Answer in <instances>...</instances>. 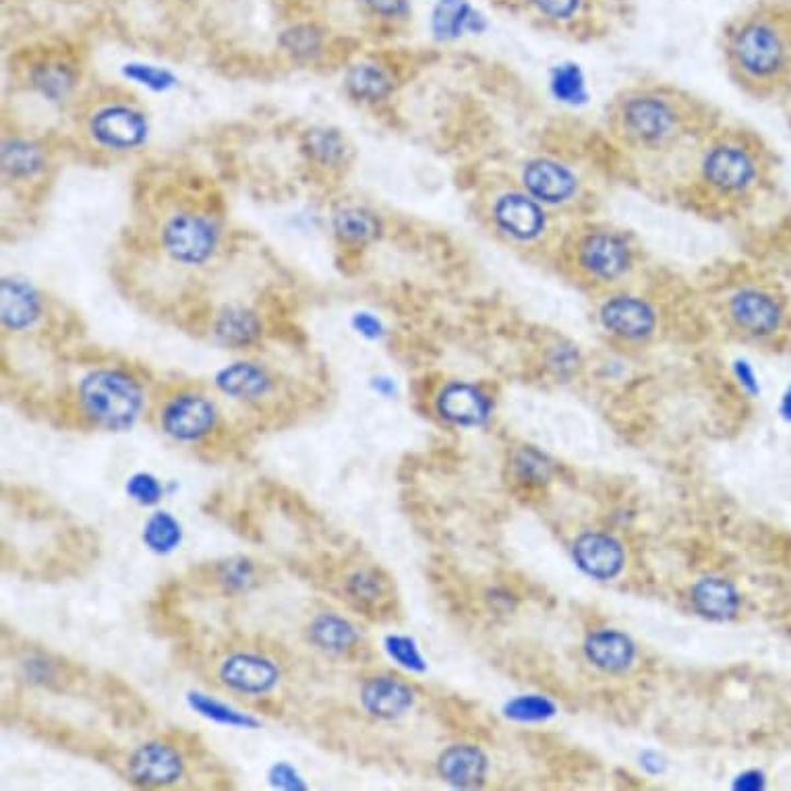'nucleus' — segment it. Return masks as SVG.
Masks as SVG:
<instances>
[{"label": "nucleus", "mask_w": 791, "mask_h": 791, "mask_svg": "<svg viewBox=\"0 0 791 791\" xmlns=\"http://www.w3.org/2000/svg\"><path fill=\"white\" fill-rule=\"evenodd\" d=\"M725 57L737 81L754 94L791 85V0H772L737 18L725 36Z\"/></svg>", "instance_id": "1"}, {"label": "nucleus", "mask_w": 791, "mask_h": 791, "mask_svg": "<svg viewBox=\"0 0 791 791\" xmlns=\"http://www.w3.org/2000/svg\"><path fill=\"white\" fill-rule=\"evenodd\" d=\"M77 404L94 427L125 434L146 411V388L141 379L118 365H104L77 379Z\"/></svg>", "instance_id": "2"}, {"label": "nucleus", "mask_w": 791, "mask_h": 791, "mask_svg": "<svg viewBox=\"0 0 791 791\" xmlns=\"http://www.w3.org/2000/svg\"><path fill=\"white\" fill-rule=\"evenodd\" d=\"M611 125L628 146L661 150L681 133L684 114L674 100L657 92H632L618 100Z\"/></svg>", "instance_id": "3"}, {"label": "nucleus", "mask_w": 791, "mask_h": 791, "mask_svg": "<svg viewBox=\"0 0 791 791\" xmlns=\"http://www.w3.org/2000/svg\"><path fill=\"white\" fill-rule=\"evenodd\" d=\"M158 243L172 264L206 267L222 245V228L208 211L176 208L158 228Z\"/></svg>", "instance_id": "4"}, {"label": "nucleus", "mask_w": 791, "mask_h": 791, "mask_svg": "<svg viewBox=\"0 0 791 791\" xmlns=\"http://www.w3.org/2000/svg\"><path fill=\"white\" fill-rule=\"evenodd\" d=\"M85 135L95 150L106 153L144 150L151 137L150 114L131 100H104L85 116Z\"/></svg>", "instance_id": "5"}, {"label": "nucleus", "mask_w": 791, "mask_h": 791, "mask_svg": "<svg viewBox=\"0 0 791 791\" xmlns=\"http://www.w3.org/2000/svg\"><path fill=\"white\" fill-rule=\"evenodd\" d=\"M702 181L721 197H744L760 185L765 162L760 151L742 141H719L711 146L700 164Z\"/></svg>", "instance_id": "6"}, {"label": "nucleus", "mask_w": 791, "mask_h": 791, "mask_svg": "<svg viewBox=\"0 0 791 791\" xmlns=\"http://www.w3.org/2000/svg\"><path fill=\"white\" fill-rule=\"evenodd\" d=\"M574 265L591 283H620L632 270L634 255L620 232L591 230L574 247Z\"/></svg>", "instance_id": "7"}, {"label": "nucleus", "mask_w": 791, "mask_h": 791, "mask_svg": "<svg viewBox=\"0 0 791 791\" xmlns=\"http://www.w3.org/2000/svg\"><path fill=\"white\" fill-rule=\"evenodd\" d=\"M220 411L216 402L197 390H179L169 396L158 413L160 429L170 439L195 444L206 439L218 425Z\"/></svg>", "instance_id": "8"}, {"label": "nucleus", "mask_w": 791, "mask_h": 791, "mask_svg": "<svg viewBox=\"0 0 791 791\" xmlns=\"http://www.w3.org/2000/svg\"><path fill=\"white\" fill-rule=\"evenodd\" d=\"M490 216L493 228L514 243H532L547 230L546 206L530 197L525 188L497 195L491 204Z\"/></svg>", "instance_id": "9"}, {"label": "nucleus", "mask_w": 791, "mask_h": 791, "mask_svg": "<svg viewBox=\"0 0 791 791\" xmlns=\"http://www.w3.org/2000/svg\"><path fill=\"white\" fill-rule=\"evenodd\" d=\"M727 313L735 328L753 339H771L786 323L781 299L760 286H744L735 290L727 302Z\"/></svg>", "instance_id": "10"}, {"label": "nucleus", "mask_w": 791, "mask_h": 791, "mask_svg": "<svg viewBox=\"0 0 791 791\" xmlns=\"http://www.w3.org/2000/svg\"><path fill=\"white\" fill-rule=\"evenodd\" d=\"M218 679L234 695L264 697L278 686L280 667L276 661L262 653L237 651L220 663Z\"/></svg>", "instance_id": "11"}, {"label": "nucleus", "mask_w": 791, "mask_h": 791, "mask_svg": "<svg viewBox=\"0 0 791 791\" xmlns=\"http://www.w3.org/2000/svg\"><path fill=\"white\" fill-rule=\"evenodd\" d=\"M46 316V299L36 284L21 274L0 278V323L11 334H23Z\"/></svg>", "instance_id": "12"}, {"label": "nucleus", "mask_w": 791, "mask_h": 791, "mask_svg": "<svg viewBox=\"0 0 791 791\" xmlns=\"http://www.w3.org/2000/svg\"><path fill=\"white\" fill-rule=\"evenodd\" d=\"M127 772L139 788H169L183 779L185 758L167 742L151 740L133 750Z\"/></svg>", "instance_id": "13"}, {"label": "nucleus", "mask_w": 791, "mask_h": 791, "mask_svg": "<svg viewBox=\"0 0 791 791\" xmlns=\"http://www.w3.org/2000/svg\"><path fill=\"white\" fill-rule=\"evenodd\" d=\"M523 188L543 206H564L576 195L581 181L576 172L551 158H535L523 167Z\"/></svg>", "instance_id": "14"}, {"label": "nucleus", "mask_w": 791, "mask_h": 791, "mask_svg": "<svg viewBox=\"0 0 791 791\" xmlns=\"http://www.w3.org/2000/svg\"><path fill=\"white\" fill-rule=\"evenodd\" d=\"M435 411L456 427H481L491 419L493 402L474 383L448 381L435 398Z\"/></svg>", "instance_id": "15"}, {"label": "nucleus", "mask_w": 791, "mask_h": 791, "mask_svg": "<svg viewBox=\"0 0 791 791\" xmlns=\"http://www.w3.org/2000/svg\"><path fill=\"white\" fill-rule=\"evenodd\" d=\"M605 330L622 340L649 339L657 328L653 305L634 295H616L599 311Z\"/></svg>", "instance_id": "16"}, {"label": "nucleus", "mask_w": 791, "mask_h": 791, "mask_svg": "<svg viewBox=\"0 0 791 791\" xmlns=\"http://www.w3.org/2000/svg\"><path fill=\"white\" fill-rule=\"evenodd\" d=\"M0 169L11 183H34L50 169V153L34 137L4 135L0 144Z\"/></svg>", "instance_id": "17"}, {"label": "nucleus", "mask_w": 791, "mask_h": 791, "mask_svg": "<svg viewBox=\"0 0 791 791\" xmlns=\"http://www.w3.org/2000/svg\"><path fill=\"white\" fill-rule=\"evenodd\" d=\"M211 339L227 351H249L264 339V320L253 307L230 302L216 311Z\"/></svg>", "instance_id": "18"}, {"label": "nucleus", "mask_w": 791, "mask_h": 791, "mask_svg": "<svg viewBox=\"0 0 791 791\" xmlns=\"http://www.w3.org/2000/svg\"><path fill=\"white\" fill-rule=\"evenodd\" d=\"M358 700L365 713L381 721H394L415 707V690L404 679L379 674L363 681Z\"/></svg>", "instance_id": "19"}, {"label": "nucleus", "mask_w": 791, "mask_h": 791, "mask_svg": "<svg viewBox=\"0 0 791 791\" xmlns=\"http://www.w3.org/2000/svg\"><path fill=\"white\" fill-rule=\"evenodd\" d=\"M214 388L239 402H257L274 390V377L264 365L239 358L214 374Z\"/></svg>", "instance_id": "20"}, {"label": "nucleus", "mask_w": 791, "mask_h": 791, "mask_svg": "<svg viewBox=\"0 0 791 791\" xmlns=\"http://www.w3.org/2000/svg\"><path fill=\"white\" fill-rule=\"evenodd\" d=\"M330 230L340 247L367 249L383 234V222L376 209L360 204H340L330 214Z\"/></svg>", "instance_id": "21"}, {"label": "nucleus", "mask_w": 791, "mask_h": 791, "mask_svg": "<svg viewBox=\"0 0 791 791\" xmlns=\"http://www.w3.org/2000/svg\"><path fill=\"white\" fill-rule=\"evenodd\" d=\"M572 551L576 565L586 576L597 581H614L626 562L622 543L604 532H584Z\"/></svg>", "instance_id": "22"}, {"label": "nucleus", "mask_w": 791, "mask_h": 791, "mask_svg": "<svg viewBox=\"0 0 791 791\" xmlns=\"http://www.w3.org/2000/svg\"><path fill=\"white\" fill-rule=\"evenodd\" d=\"M27 85L48 104H67L79 88V73L69 60L42 58L27 71Z\"/></svg>", "instance_id": "23"}, {"label": "nucleus", "mask_w": 791, "mask_h": 791, "mask_svg": "<svg viewBox=\"0 0 791 791\" xmlns=\"http://www.w3.org/2000/svg\"><path fill=\"white\" fill-rule=\"evenodd\" d=\"M342 88L353 102L376 106L392 98L396 92V79L392 71L381 62L358 60L346 69V73L342 77Z\"/></svg>", "instance_id": "24"}, {"label": "nucleus", "mask_w": 791, "mask_h": 791, "mask_svg": "<svg viewBox=\"0 0 791 791\" xmlns=\"http://www.w3.org/2000/svg\"><path fill=\"white\" fill-rule=\"evenodd\" d=\"M429 30L437 42H456L483 34L488 20L472 7L471 0H435Z\"/></svg>", "instance_id": "25"}, {"label": "nucleus", "mask_w": 791, "mask_h": 791, "mask_svg": "<svg viewBox=\"0 0 791 791\" xmlns=\"http://www.w3.org/2000/svg\"><path fill=\"white\" fill-rule=\"evenodd\" d=\"M488 756L472 744H454L437 758L439 777L454 788H477L488 777Z\"/></svg>", "instance_id": "26"}, {"label": "nucleus", "mask_w": 791, "mask_h": 791, "mask_svg": "<svg viewBox=\"0 0 791 791\" xmlns=\"http://www.w3.org/2000/svg\"><path fill=\"white\" fill-rule=\"evenodd\" d=\"M301 151L309 164L321 170L344 169L351 160L346 135L332 125H313L302 133Z\"/></svg>", "instance_id": "27"}, {"label": "nucleus", "mask_w": 791, "mask_h": 791, "mask_svg": "<svg viewBox=\"0 0 791 791\" xmlns=\"http://www.w3.org/2000/svg\"><path fill=\"white\" fill-rule=\"evenodd\" d=\"M584 655L595 667L609 674H620L632 667L637 660V646L620 630L605 628L588 634L584 642Z\"/></svg>", "instance_id": "28"}, {"label": "nucleus", "mask_w": 791, "mask_h": 791, "mask_svg": "<svg viewBox=\"0 0 791 791\" xmlns=\"http://www.w3.org/2000/svg\"><path fill=\"white\" fill-rule=\"evenodd\" d=\"M692 605L702 618L711 622H727L737 616L742 597L730 581L709 576L692 586Z\"/></svg>", "instance_id": "29"}, {"label": "nucleus", "mask_w": 791, "mask_h": 791, "mask_svg": "<svg viewBox=\"0 0 791 791\" xmlns=\"http://www.w3.org/2000/svg\"><path fill=\"white\" fill-rule=\"evenodd\" d=\"M307 639L325 655H348L358 644V630L348 618L323 611L307 626Z\"/></svg>", "instance_id": "30"}, {"label": "nucleus", "mask_w": 791, "mask_h": 791, "mask_svg": "<svg viewBox=\"0 0 791 791\" xmlns=\"http://www.w3.org/2000/svg\"><path fill=\"white\" fill-rule=\"evenodd\" d=\"M549 94L558 102L570 108L586 106L591 100L588 81L584 76L583 67L574 60H564L551 67L547 79Z\"/></svg>", "instance_id": "31"}, {"label": "nucleus", "mask_w": 791, "mask_h": 791, "mask_svg": "<svg viewBox=\"0 0 791 791\" xmlns=\"http://www.w3.org/2000/svg\"><path fill=\"white\" fill-rule=\"evenodd\" d=\"M118 71L129 85L148 94L167 95L181 88V77L170 67L150 60H127Z\"/></svg>", "instance_id": "32"}, {"label": "nucleus", "mask_w": 791, "mask_h": 791, "mask_svg": "<svg viewBox=\"0 0 791 791\" xmlns=\"http://www.w3.org/2000/svg\"><path fill=\"white\" fill-rule=\"evenodd\" d=\"M183 525L169 509H153L141 528V541L156 555H170L183 543Z\"/></svg>", "instance_id": "33"}, {"label": "nucleus", "mask_w": 791, "mask_h": 791, "mask_svg": "<svg viewBox=\"0 0 791 791\" xmlns=\"http://www.w3.org/2000/svg\"><path fill=\"white\" fill-rule=\"evenodd\" d=\"M278 48L295 62H316L325 50V34L316 23H295L280 32Z\"/></svg>", "instance_id": "34"}, {"label": "nucleus", "mask_w": 791, "mask_h": 791, "mask_svg": "<svg viewBox=\"0 0 791 791\" xmlns=\"http://www.w3.org/2000/svg\"><path fill=\"white\" fill-rule=\"evenodd\" d=\"M187 704L191 707V711H195L197 715L208 719L211 723L225 725V727H232V730H257L260 727V719L243 713L241 709L228 704L225 700L209 697L199 690L188 692Z\"/></svg>", "instance_id": "35"}, {"label": "nucleus", "mask_w": 791, "mask_h": 791, "mask_svg": "<svg viewBox=\"0 0 791 791\" xmlns=\"http://www.w3.org/2000/svg\"><path fill=\"white\" fill-rule=\"evenodd\" d=\"M344 591L348 599L363 609L379 607L388 595L386 581L374 568H358L353 574H348V578L344 581Z\"/></svg>", "instance_id": "36"}, {"label": "nucleus", "mask_w": 791, "mask_h": 791, "mask_svg": "<svg viewBox=\"0 0 791 791\" xmlns=\"http://www.w3.org/2000/svg\"><path fill=\"white\" fill-rule=\"evenodd\" d=\"M216 581L227 595H232V597L247 595L257 584V568L245 555H234V558H228L218 564Z\"/></svg>", "instance_id": "37"}, {"label": "nucleus", "mask_w": 791, "mask_h": 791, "mask_svg": "<svg viewBox=\"0 0 791 791\" xmlns=\"http://www.w3.org/2000/svg\"><path fill=\"white\" fill-rule=\"evenodd\" d=\"M504 713L512 721H520V723H539L547 721L558 713V707L553 700H549L541 695H523V697L512 698L504 709Z\"/></svg>", "instance_id": "38"}, {"label": "nucleus", "mask_w": 791, "mask_h": 791, "mask_svg": "<svg viewBox=\"0 0 791 791\" xmlns=\"http://www.w3.org/2000/svg\"><path fill=\"white\" fill-rule=\"evenodd\" d=\"M383 651L388 657L394 661L398 667L411 672V674H423L427 669V661L423 657L419 644L411 637L404 634H388L383 639Z\"/></svg>", "instance_id": "39"}, {"label": "nucleus", "mask_w": 791, "mask_h": 791, "mask_svg": "<svg viewBox=\"0 0 791 791\" xmlns=\"http://www.w3.org/2000/svg\"><path fill=\"white\" fill-rule=\"evenodd\" d=\"M125 493L137 506L153 508L164 500L167 485L153 472H133L131 477L125 481Z\"/></svg>", "instance_id": "40"}, {"label": "nucleus", "mask_w": 791, "mask_h": 791, "mask_svg": "<svg viewBox=\"0 0 791 791\" xmlns=\"http://www.w3.org/2000/svg\"><path fill=\"white\" fill-rule=\"evenodd\" d=\"M267 783L274 788V790L283 791H305L309 790L305 777H302L299 769L288 763V760H278L270 767L267 771Z\"/></svg>", "instance_id": "41"}, {"label": "nucleus", "mask_w": 791, "mask_h": 791, "mask_svg": "<svg viewBox=\"0 0 791 791\" xmlns=\"http://www.w3.org/2000/svg\"><path fill=\"white\" fill-rule=\"evenodd\" d=\"M351 330L357 334L358 339L367 340V342H381L388 336V325L381 320L377 313L369 309H358L351 316Z\"/></svg>", "instance_id": "42"}, {"label": "nucleus", "mask_w": 791, "mask_h": 791, "mask_svg": "<svg viewBox=\"0 0 791 791\" xmlns=\"http://www.w3.org/2000/svg\"><path fill=\"white\" fill-rule=\"evenodd\" d=\"M546 20H572L578 11L583 0H528Z\"/></svg>", "instance_id": "43"}, {"label": "nucleus", "mask_w": 791, "mask_h": 791, "mask_svg": "<svg viewBox=\"0 0 791 791\" xmlns=\"http://www.w3.org/2000/svg\"><path fill=\"white\" fill-rule=\"evenodd\" d=\"M363 4L381 20H404L411 11L409 0H363Z\"/></svg>", "instance_id": "44"}, {"label": "nucleus", "mask_w": 791, "mask_h": 791, "mask_svg": "<svg viewBox=\"0 0 791 791\" xmlns=\"http://www.w3.org/2000/svg\"><path fill=\"white\" fill-rule=\"evenodd\" d=\"M734 376L735 379H737V383H740V388H742L746 394H760L758 376H756L753 365H750L746 358H735Z\"/></svg>", "instance_id": "45"}, {"label": "nucleus", "mask_w": 791, "mask_h": 791, "mask_svg": "<svg viewBox=\"0 0 791 791\" xmlns=\"http://www.w3.org/2000/svg\"><path fill=\"white\" fill-rule=\"evenodd\" d=\"M516 467L518 471L523 472V477H543L546 479L547 471H549V465L543 460L541 454L532 452V450H525V452L518 456L516 460Z\"/></svg>", "instance_id": "46"}, {"label": "nucleus", "mask_w": 791, "mask_h": 791, "mask_svg": "<svg viewBox=\"0 0 791 791\" xmlns=\"http://www.w3.org/2000/svg\"><path fill=\"white\" fill-rule=\"evenodd\" d=\"M765 788H767V777L758 769L740 772L734 779V790L737 791H763Z\"/></svg>", "instance_id": "47"}, {"label": "nucleus", "mask_w": 791, "mask_h": 791, "mask_svg": "<svg viewBox=\"0 0 791 791\" xmlns=\"http://www.w3.org/2000/svg\"><path fill=\"white\" fill-rule=\"evenodd\" d=\"M369 386L377 396L386 398V400H392L398 394V386H396V379L390 376H374L369 379Z\"/></svg>", "instance_id": "48"}, {"label": "nucleus", "mask_w": 791, "mask_h": 791, "mask_svg": "<svg viewBox=\"0 0 791 791\" xmlns=\"http://www.w3.org/2000/svg\"><path fill=\"white\" fill-rule=\"evenodd\" d=\"M641 767L651 775H660L665 769V760L657 753H644L641 756Z\"/></svg>", "instance_id": "49"}, {"label": "nucleus", "mask_w": 791, "mask_h": 791, "mask_svg": "<svg viewBox=\"0 0 791 791\" xmlns=\"http://www.w3.org/2000/svg\"><path fill=\"white\" fill-rule=\"evenodd\" d=\"M779 415L783 416L788 423H791V386L781 396V402H779Z\"/></svg>", "instance_id": "50"}]
</instances>
